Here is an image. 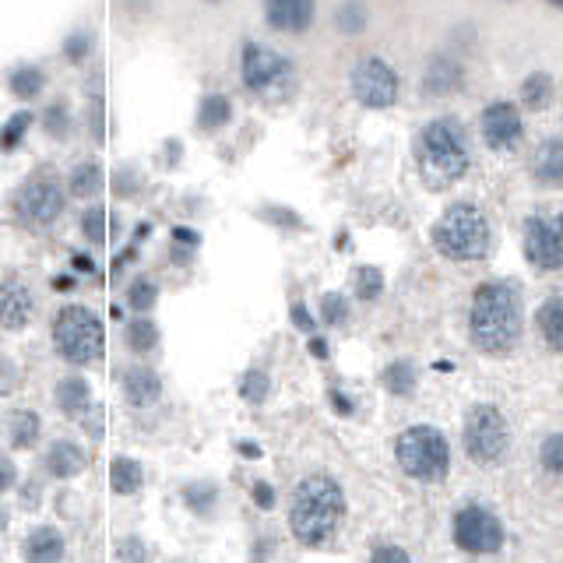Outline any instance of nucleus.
<instances>
[{"label":"nucleus","mask_w":563,"mask_h":563,"mask_svg":"<svg viewBox=\"0 0 563 563\" xmlns=\"http://www.w3.org/2000/svg\"><path fill=\"white\" fill-rule=\"evenodd\" d=\"M472 342L483 352H507L521 335V296L511 282H486L472 296Z\"/></svg>","instance_id":"1"},{"label":"nucleus","mask_w":563,"mask_h":563,"mask_svg":"<svg viewBox=\"0 0 563 563\" xmlns=\"http://www.w3.org/2000/svg\"><path fill=\"white\" fill-rule=\"evenodd\" d=\"M342 514H345L342 486L328 476H310L296 486L289 525H293V535L303 546H324L338 532V525H342Z\"/></svg>","instance_id":"2"},{"label":"nucleus","mask_w":563,"mask_h":563,"mask_svg":"<svg viewBox=\"0 0 563 563\" xmlns=\"http://www.w3.org/2000/svg\"><path fill=\"white\" fill-rule=\"evenodd\" d=\"M433 247L451 261H476L490 250V222L479 208L454 205L433 229Z\"/></svg>","instance_id":"3"},{"label":"nucleus","mask_w":563,"mask_h":563,"mask_svg":"<svg viewBox=\"0 0 563 563\" xmlns=\"http://www.w3.org/2000/svg\"><path fill=\"white\" fill-rule=\"evenodd\" d=\"M395 454L405 476L419 479V483H440L451 468V447H447L444 433L433 426H409L395 440Z\"/></svg>","instance_id":"4"},{"label":"nucleus","mask_w":563,"mask_h":563,"mask_svg":"<svg viewBox=\"0 0 563 563\" xmlns=\"http://www.w3.org/2000/svg\"><path fill=\"white\" fill-rule=\"evenodd\" d=\"M53 342L67 363H96L103 356V321L85 307H64L53 321Z\"/></svg>","instance_id":"5"},{"label":"nucleus","mask_w":563,"mask_h":563,"mask_svg":"<svg viewBox=\"0 0 563 563\" xmlns=\"http://www.w3.org/2000/svg\"><path fill=\"white\" fill-rule=\"evenodd\" d=\"M419 155H423L426 169H433L437 176L458 180L468 169V145L465 134L454 120H433L419 134Z\"/></svg>","instance_id":"6"},{"label":"nucleus","mask_w":563,"mask_h":563,"mask_svg":"<svg viewBox=\"0 0 563 563\" xmlns=\"http://www.w3.org/2000/svg\"><path fill=\"white\" fill-rule=\"evenodd\" d=\"M465 454L479 465H490V461H500L511 444V433H507V419L500 416L497 405H476L468 409L465 419Z\"/></svg>","instance_id":"7"},{"label":"nucleus","mask_w":563,"mask_h":563,"mask_svg":"<svg viewBox=\"0 0 563 563\" xmlns=\"http://www.w3.org/2000/svg\"><path fill=\"white\" fill-rule=\"evenodd\" d=\"M64 187H60L53 176H32L15 198V212L22 215L32 226H50L53 219H60L64 212Z\"/></svg>","instance_id":"8"},{"label":"nucleus","mask_w":563,"mask_h":563,"mask_svg":"<svg viewBox=\"0 0 563 563\" xmlns=\"http://www.w3.org/2000/svg\"><path fill=\"white\" fill-rule=\"evenodd\" d=\"M352 96L363 106H373V110H384L398 99V74L391 71L384 60L366 57L352 67Z\"/></svg>","instance_id":"9"},{"label":"nucleus","mask_w":563,"mask_h":563,"mask_svg":"<svg viewBox=\"0 0 563 563\" xmlns=\"http://www.w3.org/2000/svg\"><path fill=\"white\" fill-rule=\"evenodd\" d=\"M525 257L542 271L563 268V215H535V219H528Z\"/></svg>","instance_id":"10"},{"label":"nucleus","mask_w":563,"mask_h":563,"mask_svg":"<svg viewBox=\"0 0 563 563\" xmlns=\"http://www.w3.org/2000/svg\"><path fill=\"white\" fill-rule=\"evenodd\" d=\"M454 542L465 553H497L504 546V525L486 507H465L454 518Z\"/></svg>","instance_id":"11"},{"label":"nucleus","mask_w":563,"mask_h":563,"mask_svg":"<svg viewBox=\"0 0 563 563\" xmlns=\"http://www.w3.org/2000/svg\"><path fill=\"white\" fill-rule=\"evenodd\" d=\"M289 60L282 57V53L268 50V46H257L250 43L247 50H243V81H247L254 92H268V88L282 85V81L289 78Z\"/></svg>","instance_id":"12"},{"label":"nucleus","mask_w":563,"mask_h":563,"mask_svg":"<svg viewBox=\"0 0 563 563\" xmlns=\"http://www.w3.org/2000/svg\"><path fill=\"white\" fill-rule=\"evenodd\" d=\"M521 131H525V124L511 103H490L483 110V138L493 152H511L521 141Z\"/></svg>","instance_id":"13"},{"label":"nucleus","mask_w":563,"mask_h":563,"mask_svg":"<svg viewBox=\"0 0 563 563\" xmlns=\"http://www.w3.org/2000/svg\"><path fill=\"white\" fill-rule=\"evenodd\" d=\"M32 310H36L32 293L18 278H8V282H4V293H0V324L8 331L25 328V324L32 321Z\"/></svg>","instance_id":"14"},{"label":"nucleus","mask_w":563,"mask_h":563,"mask_svg":"<svg viewBox=\"0 0 563 563\" xmlns=\"http://www.w3.org/2000/svg\"><path fill=\"white\" fill-rule=\"evenodd\" d=\"M264 18L278 32H303L314 22V4H307V0H275V4L264 8Z\"/></svg>","instance_id":"15"},{"label":"nucleus","mask_w":563,"mask_h":563,"mask_svg":"<svg viewBox=\"0 0 563 563\" xmlns=\"http://www.w3.org/2000/svg\"><path fill=\"white\" fill-rule=\"evenodd\" d=\"M162 395V381L152 366H134V370L124 373V398L134 405V409H148L155 405Z\"/></svg>","instance_id":"16"},{"label":"nucleus","mask_w":563,"mask_h":563,"mask_svg":"<svg viewBox=\"0 0 563 563\" xmlns=\"http://www.w3.org/2000/svg\"><path fill=\"white\" fill-rule=\"evenodd\" d=\"M25 560L29 563H60L64 560V535L57 528H36L25 539Z\"/></svg>","instance_id":"17"},{"label":"nucleus","mask_w":563,"mask_h":563,"mask_svg":"<svg viewBox=\"0 0 563 563\" xmlns=\"http://www.w3.org/2000/svg\"><path fill=\"white\" fill-rule=\"evenodd\" d=\"M426 92L433 96H447V92H458L461 88V64L451 57H433L430 67H426V78H423Z\"/></svg>","instance_id":"18"},{"label":"nucleus","mask_w":563,"mask_h":563,"mask_svg":"<svg viewBox=\"0 0 563 563\" xmlns=\"http://www.w3.org/2000/svg\"><path fill=\"white\" fill-rule=\"evenodd\" d=\"M532 173L539 176L542 183H563V138H549L535 148Z\"/></svg>","instance_id":"19"},{"label":"nucleus","mask_w":563,"mask_h":563,"mask_svg":"<svg viewBox=\"0 0 563 563\" xmlns=\"http://www.w3.org/2000/svg\"><path fill=\"white\" fill-rule=\"evenodd\" d=\"M46 468H50V476L57 479H74L85 468V451L71 440H60L46 451Z\"/></svg>","instance_id":"20"},{"label":"nucleus","mask_w":563,"mask_h":563,"mask_svg":"<svg viewBox=\"0 0 563 563\" xmlns=\"http://www.w3.org/2000/svg\"><path fill=\"white\" fill-rule=\"evenodd\" d=\"M539 331L549 349L563 352V296H549L539 307Z\"/></svg>","instance_id":"21"},{"label":"nucleus","mask_w":563,"mask_h":563,"mask_svg":"<svg viewBox=\"0 0 563 563\" xmlns=\"http://www.w3.org/2000/svg\"><path fill=\"white\" fill-rule=\"evenodd\" d=\"M141 483H145V472H141L138 461H134V458H113V465H110L113 493H120V497H131V493L141 490Z\"/></svg>","instance_id":"22"},{"label":"nucleus","mask_w":563,"mask_h":563,"mask_svg":"<svg viewBox=\"0 0 563 563\" xmlns=\"http://www.w3.org/2000/svg\"><path fill=\"white\" fill-rule=\"evenodd\" d=\"M88 384L78 381V377H67V381L57 384V405L67 412V416H81L88 409Z\"/></svg>","instance_id":"23"},{"label":"nucleus","mask_w":563,"mask_h":563,"mask_svg":"<svg viewBox=\"0 0 563 563\" xmlns=\"http://www.w3.org/2000/svg\"><path fill=\"white\" fill-rule=\"evenodd\" d=\"M521 103L535 113L553 103V81H549V74H528L525 85H521Z\"/></svg>","instance_id":"24"},{"label":"nucleus","mask_w":563,"mask_h":563,"mask_svg":"<svg viewBox=\"0 0 563 563\" xmlns=\"http://www.w3.org/2000/svg\"><path fill=\"white\" fill-rule=\"evenodd\" d=\"M11 447H32L39 440V416L36 412H11L8 419Z\"/></svg>","instance_id":"25"},{"label":"nucleus","mask_w":563,"mask_h":563,"mask_svg":"<svg viewBox=\"0 0 563 563\" xmlns=\"http://www.w3.org/2000/svg\"><path fill=\"white\" fill-rule=\"evenodd\" d=\"M99 191H103V169H99L96 162H81L71 173V194H78V198H96Z\"/></svg>","instance_id":"26"},{"label":"nucleus","mask_w":563,"mask_h":563,"mask_svg":"<svg viewBox=\"0 0 563 563\" xmlns=\"http://www.w3.org/2000/svg\"><path fill=\"white\" fill-rule=\"evenodd\" d=\"M229 117H233V106H229L226 96H208L198 110V124L205 127V131H219Z\"/></svg>","instance_id":"27"},{"label":"nucleus","mask_w":563,"mask_h":563,"mask_svg":"<svg viewBox=\"0 0 563 563\" xmlns=\"http://www.w3.org/2000/svg\"><path fill=\"white\" fill-rule=\"evenodd\" d=\"M46 85V74L39 71V67H18L15 74H11V92H15L18 99H36L39 92H43Z\"/></svg>","instance_id":"28"},{"label":"nucleus","mask_w":563,"mask_h":563,"mask_svg":"<svg viewBox=\"0 0 563 563\" xmlns=\"http://www.w3.org/2000/svg\"><path fill=\"white\" fill-rule=\"evenodd\" d=\"M155 342H159V331H155L152 321H134V324H127V345H131L134 352H148Z\"/></svg>","instance_id":"29"},{"label":"nucleus","mask_w":563,"mask_h":563,"mask_svg":"<svg viewBox=\"0 0 563 563\" xmlns=\"http://www.w3.org/2000/svg\"><path fill=\"white\" fill-rule=\"evenodd\" d=\"M155 300H159V289H155L152 278H138V282L127 289V303H131L138 314H141V310H152Z\"/></svg>","instance_id":"30"},{"label":"nucleus","mask_w":563,"mask_h":563,"mask_svg":"<svg viewBox=\"0 0 563 563\" xmlns=\"http://www.w3.org/2000/svg\"><path fill=\"white\" fill-rule=\"evenodd\" d=\"M384 293V275L377 268H359L356 271V296L359 300H377Z\"/></svg>","instance_id":"31"},{"label":"nucleus","mask_w":563,"mask_h":563,"mask_svg":"<svg viewBox=\"0 0 563 563\" xmlns=\"http://www.w3.org/2000/svg\"><path fill=\"white\" fill-rule=\"evenodd\" d=\"M384 384H388L395 395H409L412 384H416V370L409 363H395L388 373H384Z\"/></svg>","instance_id":"32"},{"label":"nucleus","mask_w":563,"mask_h":563,"mask_svg":"<svg viewBox=\"0 0 563 563\" xmlns=\"http://www.w3.org/2000/svg\"><path fill=\"white\" fill-rule=\"evenodd\" d=\"M542 468L553 472V476H563V433H553L542 444Z\"/></svg>","instance_id":"33"},{"label":"nucleus","mask_w":563,"mask_h":563,"mask_svg":"<svg viewBox=\"0 0 563 563\" xmlns=\"http://www.w3.org/2000/svg\"><path fill=\"white\" fill-rule=\"evenodd\" d=\"M240 391H243V398L247 402H264V395H268V373L264 370H250L247 377H243V384H240Z\"/></svg>","instance_id":"34"},{"label":"nucleus","mask_w":563,"mask_h":563,"mask_svg":"<svg viewBox=\"0 0 563 563\" xmlns=\"http://www.w3.org/2000/svg\"><path fill=\"white\" fill-rule=\"evenodd\" d=\"M335 25L342 32H359L366 25V8H359V4H342V8L335 11Z\"/></svg>","instance_id":"35"},{"label":"nucleus","mask_w":563,"mask_h":563,"mask_svg":"<svg viewBox=\"0 0 563 563\" xmlns=\"http://www.w3.org/2000/svg\"><path fill=\"white\" fill-rule=\"evenodd\" d=\"M81 233L92 243H106V212L103 208H92V212L81 219Z\"/></svg>","instance_id":"36"},{"label":"nucleus","mask_w":563,"mask_h":563,"mask_svg":"<svg viewBox=\"0 0 563 563\" xmlns=\"http://www.w3.org/2000/svg\"><path fill=\"white\" fill-rule=\"evenodd\" d=\"M321 317H324V324H342L345 317H349V303H345V296H338V293H328L321 300Z\"/></svg>","instance_id":"37"},{"label":"nucleus","mask_w":563,"mask_h":563,"mask_svg":"<svg viewBox=\"0 0 563 563\" xmlns=\"http://www.w3.org/2000/svg\"><path fill=\"white\" fill-rule=\"evenodd\" d=\"M29 124H32L29 113H18V117H11L8 124H4V148H8V152L22 141V134L29 131Z\"/></svg>","instance_id":"38"},{"label":"nucleus","mask_w":563,"mask_h":563,"mask_svg":"<svg viewBox=\"0 0 563 563\" xmlns=\"http://www.w3.org/2000/svg\"><path fill=\"white\" fill-rule=\"evenodd\" d=\"M370 563H412V560L402 546H377L370 556Z\"/></svg>","instance_id":"39"},{"label":"nucleus","mask_w":563,"mask_h":563,"mask_svg":"<svg viewBox=\"0 0 563 563\" xmlns=\"http://www.w3.org/2000/svg\"><path fill=\"white\" fill-rule=\"evenodd\" d=\"M46 131H50L53 138H64L67 134V110L64 106H50V110H46Z\"/></svg>","instance_id":"40"},{"label":"nucleus","mask_w":563,"mask_h":563,"mask_svg":"<svg viewBox=\"0 0 563 563\" xmlns=\"http://www.w3.org/2000/svg\"><path fill=\"white\" fill-rule=\"evenodd\" d=\"M120 553H124V563H145V546L138 539H127L120 546Z\"/></svg>","instance_id":"41"},{"label":"nucleus","mask_w":563,"mask_h":563,"mask_svg":"<svg viewBox=\"0 0 563 563\" xmlns=\"http://www.w3.org/2000/svg\"><path fill=\"white\" fill-rule=\"evenodd\" d=\"M293 321H296V328H303L307 335H314V317L303 310V303H293Z\"/></svg>","instance_id":"42"},{"label":"nucleus","mask_w":563,"mask_h":563,"mask_svg":"<svg viewBox=\"0 0 563 563\" xmlns=\"http://www.w3.org/2000/svg\"><path fill=\"white\" fill-rule=\"evenodd\" d=\"M85 50H88V39L81 36V32L67 39V57H71V60H81V57H85Z\"/></svg>","instance_id":"43"},{"label":"nucleus","mask_w":563,"mask_h":563,"mask_svg":"<svg viewBox=\"0 0 563 563\" xmlns=\"http://www.w3.org/2000/svg\"><path fill=\"white\" fill-rule=\"evenodd\" d=\"M254 497H257V504H261L264 511H268V507L275 504V493H271V490H268V486H264V483H257V486H254Z\"/></svg>","instance_id":"44"},{"label":"nucleus","mask_w":563,"mask_h":563,"mask_svg":"<svg viewBox=\"0 0 563 563\" xmlns=\"http://www.w3.org/2000/svg\"><path fill=\"white\" fill-rule=\"evenodd\" d=\"M240 451L247 454V458H261V447L257 444H240Z\"/></svg>","instance_id":"45"},{"label":"nucleus","mask_w":563,"mask_h":563,"mask_svg":"<svg viewBox=\"0 0 563 563\" xmlns=\"http://www.w3.org/2000/svg\"><path fill=\"white\" fill-rule=\"evenodd\" d=\"M74 268H78V271H92V261H88V257H74Z\"/></svg>","instance_id":"46"}]
</instances>
